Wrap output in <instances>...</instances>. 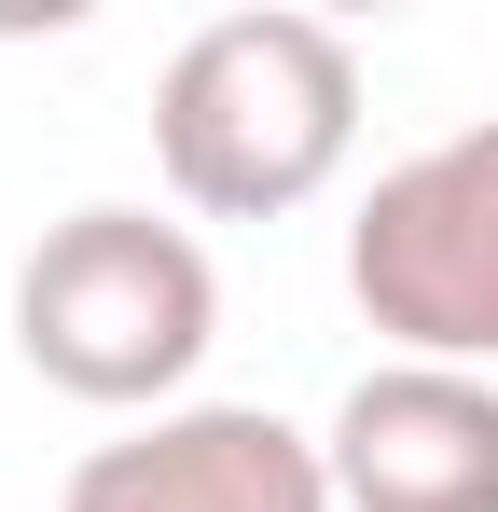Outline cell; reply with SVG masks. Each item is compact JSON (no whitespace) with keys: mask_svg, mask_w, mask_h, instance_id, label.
I'll use <instances>...</instances> for the list:
<instances>
[{"mask_svg":"<svg viewBox=\"0 0 498 512\" xmlns=\"http://www.w3.org/2000/svg\"><path fill=\"white\" fill-rule=\"evenodd\" d=\"M332 512H498V388L457 360L360 374L319 429Z\"/></svg>","mask_w":498,"mask_h":512,"instance_id":"cell-4","label":"cell"},{"mask_svg":"<svg viewBox=\"0 0 498 512\" xmlns=\"http://www.w3.org/2000/svg\"><path fill=\"white\" fill-rule=\"evenodd\" d=\"M208 333H222V277L153 208H70L14 263V346H28V374L97 402V416H139V402L166 416V388L208 360Z\"/></svg>","mask_w":498,"mask_h":512,"instance_id":"cell-2","label":"cell"},{"mask_svg":"<svg viewBox=\"0 0 498 512\" xmlns=\"http://www.w3.org/2000/svg\"><path fill=\"white\" fill-rule=\"evenodd\" d=\"M56 512H332V457L263 402H180L97 443Z\"/></svg>","mask_w":498,"mask_h":512,"instance_id":"cell-5","label":"cell"},{"mask_svg":"<svg viewBox=\"0 0 498 512\" xmlns=\"http://www.w3.org/2000/svg\"><path fill=\"white\" fill-rule=\"evenodd\" d=\"M346 291H360V319L402 360H457V374L498 360V111L429 139V153H402L360 194Z\"/></svg>","mask_w":498,"mask_h":512,"instance_id":"cell-3","label":"cell"},{"mask_svg":"<svg viewBox=\"0 0 498 512\" xmlns=\"http://www.w3.org/2000/svg\"><path fill=\"white\" fill-rule=\"evenodd\" d=\"M153 153L208 222H291L360 153V42L332 14H208L153 84Z\"/></svg>","mask_w":498,"mask_h":512,"instance_id":"cell-1","label":"cell"}]
</instances>
